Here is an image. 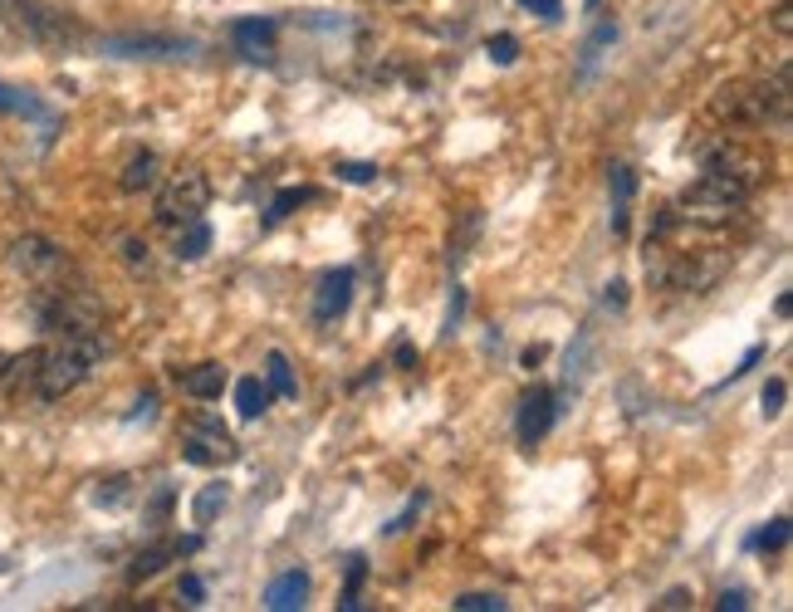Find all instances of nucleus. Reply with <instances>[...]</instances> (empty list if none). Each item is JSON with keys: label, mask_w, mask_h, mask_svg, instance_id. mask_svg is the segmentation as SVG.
<instances>
[{"label": "nucleus", "mask_w": 793, "mask_h": 612, "mask_svg": "<svg viewBox=\"0 0 793 612\" xmlns=\"http://www.w3.org/2000/svg\"><path fill=\"white\" fill-rule=\"evenodd\" d=\"M98 354H104V338H98V334H64L60 344L40 354L35 397H40V402H60V397H70L78 382L94 372Z\"/></svg>", "instance_id": "f257e3e1"}, {"label": "nucleus", "mask_w": 793, "mask_h": 612, "mask_svg": "<svg viewBox=\"0 0 793 612\" xmlns=\"http://www.w3.org/2000/svg\"><path fill=\"white\" fill-rule=\"evenodd\" d=\"M716 113L740 128H769V123L789 118V70L769 84V78H740V84L720 88Z\"/></svg>", "instance_id": "f03ea898"}, {"label": "nucleus", "mask_w": 793, "mask_h": 612, "mask_svg": "<svg viewBox=\"0 0 793 612\" xmlns=\"http://www.w3.org/2000/svg\"><path fill=\"white\" fill-rule=\"evenodd\" d=\"M750 201V191L740 187V181H730L725 172H710V167H700V177L690 181L681 191V211H676V221H690V225H725L734 217V211Z\"/></svg>", "instance_id": "7ed1b4c3"}, {"label": "nucleus", "mask_w": 793, "mask_h": 612, "mask_svg": "<svg viewBox=\"0 0 793 612\" xmlns=\"http://www.w3.org/2000/svg\"><path fill=\"white\" fill-rule=\"evenodd\" d=\"M177 441H181V461H187V466L216 471V466H235V461H241V441L225 432V422L211 412H191L187 422H181Z\"/></svg>", "instance_id": "20e7f679"}, {"label": "nucleus", "mask_w": 793, "mask_h": 612, "mask_svg": "<svg viewBox=\"0 0 793 612\" xmlns=\"http://www.w3.org/2000/svg\"><path fill=\"white\" fill-rule=\"evenodd\" d=\"M211 207V181L201 167H181L162 181V191H157V225H167V231H177V225L187 221H201V211Z\"/></svg>", "instance_id": "39448f33"}, {"label": "nucleus", "mask_w": 793, "mask_h": 612, "mask_svg": "<svg viewBox=\"0 0 793 612\" xmlns=\"http://www.w3.org/2000/svg\"><path fill=\"white\" fill-rule=\"evenodd\" d=\"M700 167H710V172H725L730 181H740L744 191H754L759 181H764V172H769V157L759 152V147L730 138V133H720V143L700 152Z\"/></svg>", "instance_id": "423d86ee"}, {"label": "nucleus", "mask_w": 793, "mask_h": 612, "mask_svg": "<svg viewBox=\"0 0 793 612\" xmlns=\"http://www.w3.org/2000/svg\"><path fill=\"white\" fill-rule=\"evenodd\" d=\"M44 328L50 334H98L104 328V309L88 289H54V299L44 304Z\"/></svg>", "instance_id": "0eeeda50"}, {"label": "nucleus", "mask_w": 793, "mask_h": 612, "mask_svg": "<svg viewBox=\"0 0 793 612\" xmlns=\"http://www.w3.org/2000/svg\"><path fill=\"white\" fill-rule=\"evenodd\" d=\"M10 265L25 279H35V285H54V279L70 270V255L54 241H44V235H20V241L10 245Z\"/></svg>", "instance_id": "6e6552de"}, {"label": "nucleus", "mask_w": 793, "mask_h": 612, "mask_svg": "<svg viewBox=\"0 0 793 612\" xmlns=\"http://www.w3.org/2000/svg\"><path fill=\"white\" fill-rule=\"evenodd\" d=\"M353 285H358V275L348 265L324 270L319 285H314V324H338L343 319L348 304H353Z\"/></svg>", "instance_id": "1a4fd4ad"}, {"label": "nucleus", "mask_w": 793, "mask_h": 612, "mask_svg": "<svg viewBox=\"0 0 793 612\" xmlns=\"http://www.w3.org/2000/svg\"><path fill=\"white\" fill-rule=\"evenodd\" d=\"M553 416H559V402H553L549 388H529L519 397V416H515V436L519 446H539L543 436H549Z\"/></svg>", "instance_id": "9d476101"}, {"label": "nucleus", "mask_w": 793, "mask_h": 612, "mask_svg": "<svg viewBox=\"0 0 793 612\" xmlns=\"http://www.w3.org/2000/svg\"><path fill=\"white\" fill-rule=\"evenodd\" d=\"M197 549H201V535L167 539V544H147V549L133 553V563H128V583H147V578H157L172 559H187V553H197Z\"/></svg>", "instance_id": "9b49d317"}, {"label": "nucleus", "mask_w": 793, "mask_h": 612, "mask_svg": "<svg viewBox=\"0 0 793 612\" xmlns=\"http://www.w3.org/2000/svg\"><path fill=\"white\" fill-rule=\"evenodd\" d=\"M6 10H15V25L25 30V35H35L44 44H64V40H74V25L64 15H54V10H44V6H30V0H6Z\"/></svg>", "instance_id": "f8f14e48"}, {"label": "nucleus", "mask_w": 793, "mask_h": 612, "mask_svg": "<svg viewBox=\"0 0 793 612\" xmlns=\"http://www.w3.org/2000/svg\"><path fill=\"white\" fill-rule=\"evenodd\" d=\"M40 354L44 348H25V354H15L0 368V392L10 397V402H25V397H35V378H40Z\"/></svg>", "instance_id": "ddd939ff"}, {"label": "nucleus", "mask_w": 793, "mask_h": 612, "mask_svg": "<svg viewBox=\"0 0 793 612\" xmlns=\"http://www.w3.org/2000/svg\"><path fill=\"white\" fill-rule=\"evenodd\" d=\"M235 35V50L255 64H269L275 60V20H235L231 25Z\"/></svg>", "instance_id": "4468645a"}, {"label": "nucleus", "mask_w": 793, "mask_h": 612, "mask_svg": "<svg viewBox=\"0 0 793 612\" xmlns=\"http://www.w3.org/2000/svg\"><path fill=\"white\" fill-rule=\"evenodd\" d=\"M177 382L187 397H197V402H216L225 392V382H231V372L221 368V362H197V368H177Z\"/></svg>", "instance_id": "2eb2a0df"}, {"label": "nucleus", "mask_w": 793, "mask_h": 612, "mask_svg": "<svg viewBox=\"0 0 793 612\" xmlns=\"http://www.w3.org/2000/svg\"><path fill=\"white\" fill-rule=\"evenodd\" d=\"M304 598H309V573H304V569L279 573L275 583L265 588V608H275V612H294V608H304Z\"/></svg>", "instance_id": "dca6fc26"}, {"label": "nucleus", "mask_w": 793, "mask_h": 612, "mask_svg": "<svg viewBox=\"0 0 793 612\" xmlns=\"http://www.w3.org/2000/svg\"><path fill=\"white\" fill-rule=\"evenodd\" d=\"M162 181V157L157 152H138L128 167H123V177H118V187L128 191V197H138V191H147V187H157Z\"/></svg>", "instance_id": "f3484780"}, {"label": "nucleus", "mask_w": 793, "mask_h": 612, "mask_svg": "<svg viewBox=\"0 0 793 612\" xmlns=\"http://www.w3.org/2000/svg\"><path fill=\"white\" fill-rule=\"evenodd\" d=\"M632 191H637V172L627 162L613 167V231L627 235V207H632Z\"/></svg>", "instance_id": "a211bd4d"}, {"label": "nucleus", "mask_w": 793, "mask_h": 612, "mask_svg": "<svg viewBox=\"0 0 793 612\" xmlns=\"http://www.w3.org/2000/svg\"><path fill=\"white\" fill-rule=\"evenodd\" d=\"M269 382H260V378H241L235 382V412H241V422H255L260 412L269 407Z\"/></svg>", "instance_id": "6ab92c4d"}, {"label": "nucleus", "mask_w": 793, "mask_h": 612, "mask_svg": "<svg viewBox=\"0 0 793 612\" xmlns=\"http://www.w3.org/2000/svg\"><path fill=\"white\" fill-rule=\"evenodd\" d=\"M207 251H211V225H207V221L177 225V241H172V255H177V260H201Z\"/></svg>", "instance_id": "aec40b11"}, {"label": "nucleus", "mask_w": 793, "mask_h": 612, "mask_svg": "<svg viewBox=\"0 0 793 612\" xmlns=\"http://www.w3.org/2000/svg\"><path fill=\"white\" fill-rule=\"evenodd\" d=\"M225 500H231V490H225L221 481H216V485H207V490H201L197 500H191V525H197V529H207L211 519H216L221 509H225Z\"/></svg>", "instance_id": "412c9836"}, {"label": "nucleus", "mask_w": 793, "mask_h": 612, "mask_svg": "<svg viewBox=\"0 0 793 612\" xmlns=\"http://www.w3.org/2000/svg\"><path fill=\"white\" fill-rule=\"evenodd\" d=\"M314 197H319V191H314V187H285V191H279L275 201H269V211H265V225L285 221L294 207H304V201H314Z\"/></svg>", "instance_id": "4be33fe9"}, {"label": "nucleus", "mask_w": 793, "mask_h": 612, "mask_svg": "<svg viewBox=\"0 0 793 612\" xmlns=\"http://www.w3.org/2000/svg\"><path fill=\"white\" fill-rule=\"evenodd\" d=\"M265 368H269V392H275V397H299V382H294V372H289V358L279 354V348L265 358Z\"/></svg>", "instance_id": "5701e85b"}, {"label": "nucleus", "mask_w": 793, "mask_h": 612, "mask_svg": "<svg viewBox=\"0 0 793 612\" xmlns=\"http://www.w3.org/2000/svg\"><path fill=\"white\" fill-rule=\"evenodd\" d=\"M94 500H98V505H108V509L128 505V500H133V481H128V475H108V481H98Z\"/></svg>", "instance_id": "b1692460"}, {"label": "nucleus", "mask_w": 793, "mask_h": 612, "mask_svg": "<svg viewBox=\"0 0 793 612\" xmlns=\"http://www.w3.org/2000/svg\"><path fill=\"white\" fill-rule=\"evenodd\" d=\"M784 544H789V519H769V525L750 539V549H759V553H779Z\"/></svg>", "instance_id": "393cba45"}, {"label": "nucleus", "mask_w": 793, "mask_h": 612, "mask_svg": "<svg viewBox=\"0 0 793 612\" xmlns=\"http://www.w3.org/2000/svg\"><path fill=\"white\" fill-rule=\"evenodd\" d=\"M0 113H25V118H44V108L35 104V98H25L20 88H6V84H0Z\"/></svg>", "instance_id": "a878e982"}, {"label": "nucleus", "mask_w": 793, "mask_h": 612, "mask_svg": "<svg viewBox=\"0 0 793 612\" xmlns=\"http://www.w3.org/2000/svg\"><path fill=\"white\" fill-rule=\"evenodd\" d=\"M451 608H456V612H500L505 598L500 593H461Z\"/></svg>", "instance_id": "bb28decb"}, {"label": "nucleus", "mask_w": 793, "mask_h": 612, "mask_svg": "<svg viewBox=\"0 0 793 612\" xmlns=\"http://www.w3.org/2000/svg\"><path fill=\"white\" fill-rule=\"evenodd\" d=\"M362 578H368V569H362V559H353V563H348V588H343V598H338V608H343V612H358V608H362V603H358Z\"/></svg>", "instance_id": "cd10ccee"}, {"label": "nucleus", "mask_w": 793, "mask_h": 612, "mask_svg": "<svg viewBox=\"0 0 793 612\" xmlns=\"http://www.w3.org/2000/svg\"><path fill=\"white\" fill-rule=\"evenodd\" d=\"M485 54H490L495 64H515L519 60V40L515 35H490L485 40Z\"/></svg>", "instance_id": "c85d7f7f"}, {"label": "nucleus", "mask_w": 793, "mask_h": 612, "mask_svg": "<svg viewBox=\"0 0 793 612\" xmlns=\"http://www.w3.org/2000/svg\"><path fill=\"white\" fill-rule=\"evenodd\" d=\"M784 397H789L784 378H769V382H764V397H759V402H764V416H779V412H784Z\"/></svg>", "instance_id": "c756f323"}, {"label": "nucleus", "mask_w": 793, "mask_h": 612, "mask_svg": "<svg viewBox=\"0 0 793 612\" xmlns=\"http://www.w3.org/2000/svg\"><path fill=\"white\" fill-rule=\"evenodd\" d=\"M334 172L343 177V181H378V167H372V162H338Z\"/></svg>", "instance_id": "7c9ffc66"}, {"label": "nucleus", "mask_w": 793, "mask_h": 612, "mask_svg": "<svg viewBox=\"0 0 793 612\" xmlns=\"http://www.w3.org/2000/svg\"><path fill=\"white\" fill-rule=\"evenodd\" d=\"M392 362H396L402 372H416V362H422V358H416L412 338H396V344H392Z\"/></svg>", "instance_id": "2f4dec72"}, {"label": "nucleus", "mask_w": 793, "mask_h": 612, "mask_svg": "<svg viewBox=\"0 0 793 612\" xmlns=\"http://www.w3.org/2000/svg\"><path fill=\"white\" fill-rule=\"evenodd\" d=\"M177 593L187 598V603H201V598H207V583H201L197 573H181V583H177Z\"/></svg>", "instance_id": "473e14b6"}, {"label": "nucleus", "mask_w": 793, "mask_h": 612, "mask_svg": "<svg viewBox=\"0 0 793 612\" xmlns=\"http://www.w3.org/2000/svg\"><path fill=\"white\" fill-rule=\"evenodd\" d=\"M525 10H535V15H543V20H559L563 15V0H519Z\"/></svg>", "instance_id": "72a5a7b5"}, {"label": "nucleus", "mask_w": 793, "mask_h": 612, "mask_svg": "<svg viewBox=\"0 0 793 612\" xmlns=\"http://www.w3.org/2000/svg\"><path fill=\"white\" fill-rule=\"evenodd\" d=\"M716 608H720V612H744V608H750V598H744V593H740V588H725V593H720V603H716Z\"/></svg>", "instance_id": "f704fd0d"}, {"label": "nucleus", "mask_w": 793, "mask_h": 612, "mask_svg": "<svg viewBox=\"0 0 793 612\" xmlns=\"http://www.w3.org/2000/svg\"><path fill=\"white\" fill-rule=\"evenodd\" d=\"M123 260H128V265H147V241L128 235V241H123Z\"/></svg>", "instance_id": "c9c22d12"}, {"label": "nucleus", "mask_w": 793, "mask_h": 612, "mask_svg": "<svg viewBox=\"0 0 793 612\" xmlns=\"http://www.w3.org/2000/svg\"><path fill=\"white\" fill-rule=\"evenodd\" d=\"M690 603H696V598H690V588H672V593H666L656 608H662V612H676V608H690Z\"/></svg>", "instance_id": "e433bc0d"}, {"label": "nucleus", "mask_w": 793, "mask_h": 612, "mask_svg": "<svg viewBox=\"0 0 793 612\" xmlns=\"http://www.w3.org/2000/svg\"><path fill=\"white\" fill-rule=\"evenodd\" d=\"M543 358H549V348H543V344H535V348H525V358H519V362H525V368H529V372H535V368H539V362H543Z\"/></svg>", "instance_id": "4c0bfd02"}, {"label": "nucleus", "mask_w": 793, "mask_h": 612, "mask_svg": "<svg viewBox=\"0 0 793 612\" xmlns=\"http://www.w3.org/2000/svg\"><path fill=\"white\" fill-rule=\"evenodd\" d=\"M588 6H598V0H588Z\"/></svg>", "instance_id": "58836bf2"}]
</instances>
